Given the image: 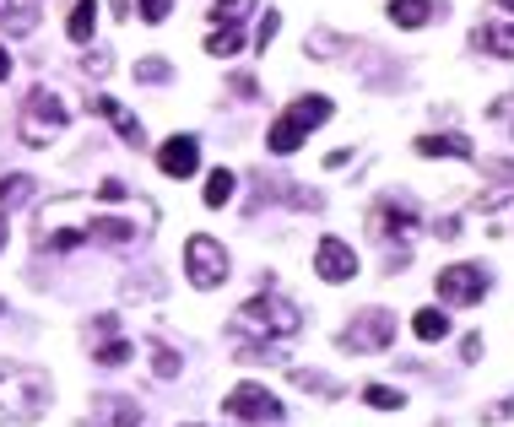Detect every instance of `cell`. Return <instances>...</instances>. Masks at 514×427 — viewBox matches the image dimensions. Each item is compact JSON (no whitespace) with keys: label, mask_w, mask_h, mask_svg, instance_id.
Wrapping results in <instances>:
<instances>
[{"label":"cell","mask_w":514,"mask_h":427,"mask_svg":"<svg viewBox=\"0 0 514 427\" xmlns=\"http://www.w3.org/2000/svg\"><path fill=\"white\" fill-rule=\"evenodd\" d=\"M92 114H103V119H109V125L120 130V141H125V146H141V141H147V130H141V119L130 114L125 103H114V98H92Z\"/></svg>","instance_id":"cell-14"},{"label":"cell","mask_w":514,"mask_h":427,"mask_svg":"<svg viewBox=\"0 0 514 427\" xmlns=\"http://www.w3.org/2000/svg\"><path fill=\"white\" fill-rule=\"evenodd\" d=\"M325 119H331V98H320V92H309V98H293L282 114H276L266 146H271L276 157H293L298 146H303V136H309V130H320Z\"/></svg>","instance_id":"cell-3"},{"label":"cell","mask_w":514,"mask_h":427,"mask_svg":"<svg viewBox=\"0 0 514 427\" xmlns=\"http://www.w3.org/2000/svg\"><path fill=\"white\" fill-rule=\"evenodd\" d=\"M482 352H487V346H482V336H466V352H460V357H466V363H477Z\"/></svg>","instance_id":"cell-35"},{"label":"cell","mask_w":514,"mask_h":427,"mask_svg":"<svg viewBox=\"0 0 514 427\" xmlns=\"http://www.w3.org/2000/svg\"><path fill=\"white\" fill-rule=\"evenodd\" d=\"M514 417V395L509 400H493V406H482V422H509Z\"/></svg>","instance_id":"cell-33"},{"label":"cell","mask_w":514,"mask_h":427,"mask_svg":"<svg viewBox=\"0 0 514 427\" xmlns=\"http://www.w3.org/2000/svg\"><path fill=\"white\" fill-rule=\"evenodd\" d=\"M433 233H439V238H460V222L444 217V222H433Z\"/></svg>","instance_id":"cell-36"},{"label":"cell","mask_w":514,"mask_h":427,"mask_svg":"<svg viewBox=\"0 0 514 427\" xmlns=\"http://www.w3.org/2000/svg\"><path fill=\"white\" fill-rule=\"evenodd\" d=\"M368 228H374V238L390 249V271H406V260H412V233H417V211L406 195H385L374 206V217H368Z\"/></svg>","instance_id":"cell-4"},{"label":"cell","mask_w":514,"mask_h":427,"mask_svg":"<svg viewBox=\"0 0 514 427\" xmlns=\"http://www.w3.org/2000/svg\"><path fill=\"white\" fill-rule=\"evenodd\" d=\"M314 271H320V282H352L358 276V249L347 244V238H320V249H314Z\"/></svg>","instance_id":"cell-10"},{"label":"cell","mask_w":514,"mask_h":427,"mask_svg":"<svg viewBox=\"0 0 514 427\" xmlns=\"http://www.w3.org/2000/svg\"><path fill=\"white\" fill-rule=\"evenodd\" d=\"M255 6V0H217L212 6V22H222V28H239V17Z\"/></svg>","instance_id":"cell-28"},{"label":"cell","mask_w":514,"mask_h":427,"mask_svg":"<svg viewBox=\"0 0 514 427\" xmlns=\"http://www.w3.org/2000/svg\"><path fill=\"white\" fill-rule=\"evenodd\" d=\"M109 65H114V60L98 49V55H87V60H82V71H87V76H109Z\"/></svg>","instance_id":"cell-34"},{"label":"cell","mask_w":514,"mask_h":427,"mask_svg":"<svg viewBox=\"0 0 514 427\" xmlns=\"http://www.w3.org/2000/svg\"><path fill=\"white\" fill-rule=\"evenodd\" d=\"M11 76V55H6V44H0V82Z\"/></svg>","instance_id":"cell-37"},{"label":"cell","mask_w":514,"mask_h":427,"mask_svg":"<svg viewBox=\"0 0 514 427\" xmlns=\"http://www.w3.org/2000/svg\"><path fill=\"white\" fill-rule=\"evenodd\" d=\"M168 11H174V0H141V22H152V28L168 17Z\"/></svg>","instance_id":"cell-32"},{"label":"cell","mask_w":514,"mask_h":427,"mask_svg":"<svg viewBox=\"0 0 514 427\" xmlns=\"http://www.w3.org/2000/svg\"><path fill=\"white\" fill-rule=\"evenodd\" d=\"M363 400H368L374 411H401V406H406V395L395 390V384H363Z\"/></svg>","instance_id":"cell-26"},{"label":"cell","mask_w":514,"mask_h":427,"mask_svg":"<svg viewBox=\"0 0 514 427\" xmlns=\"http://www.w3.org/2000/svg\"><path fill=\"white\" fill-rule=\"evenodd\" d=\"M222 411L239 422H255V427H276L282 422V400H276L266 384H239L228 400H222Z\"/></svg>","instance_id":"cell-8"},{"label":"cell","mask_w":514,"mask_h":427,"mask_svg":"<svg viewBox=\"0 0 514 427\" xmlns=\"http://www.w3.org/2000/svg\"><path fill=\"white\" fill-rule=\"evenodd\" d=\"M276 28H282V11H266V17H260V28H255V49H260V55H266V44L276 38Z\"/></svg>","instance_id":"cell-31"},{"label":"cell","mask_w":514,"mask_h":427,"mask_svg":"<svg viewBox=\"0 0 514 427\" xmlns=\"http://www.w3.org/2000/svg\"><path fill=\"white\" fill-rule=\"evenodd\" d=\"M390 341H395V314L390 309H358L352 314V325L341 330V352H352V357H374V352H390Z\"/></svg>","instance_id":"cell-6"},{"label":"cell","mask_w":514,"mask_h":427,"mask_svg":"<svg viewBox=\"0 0 514 427\" xmlns=\"http://www.w3.org/2000/svg\"><path fill=\"white\" fill-rule=\"evenodd\" d=\"M38 179L33 173H0V211H17L22 200H33Z\"/></svg>","instance_id":"cell-19"},{"label":"cell","mask_w":514,"mask_h":427,"mask_svg":"<svg viewBox=\"0 0 514 427\" xmlns=\"http://www.w3.org/2000/svg\"><path fill=\"white\" fill-rule=\"evenodd\" d=\"M471 44L487 49V55H498V60H514V22H509V28H477V33H471Z\"/></svg>","instance_id":"cell-21"},{"label":"cell","mask_w":514,"mask_h":427,"mask_svg":"<svg viewBox=\"0 0 514 427\" xmlns=\"http://www.w3.org/2000/svg\"><path fill=\"white\" fill-rule=\"evenodd\" d=\"M233 190H239V173H228V168H217L212 173V179H206V206H228V200H233Z\"/></svg>","instance_id":"cell-23"},{"label":"cell","mask_w":514,"mask_h":427,"mask_svg":"<svg viewBox=\"0 0 514 427\" xmlns=\"http://www.w3.org/2000/svg\"><path fill=\"white\" fill-rule=\"evenodd\" d=\"M239 44H244V38H239V28H217L212 38H206V55H217V60H233V55H239Z\"/></svg>","instance_id":"cell-27"},{"label":"cell","mask_w":514,"mask_h":427,"mask_svg":"<svg viewBox=\"0 0 514 427\" xmlns=\"http://www.w3.org/2000/svg\"><path fill=\"white\" fill-rule=\"evenodd\" d=\"M412 330H417V341H444V336H450V314H444V309H417Z\"/></svg>","instance_id":"cell-22"},{"label":"cell","mask_w":514,"mask_h":427,"mask_svg":"<svg viewBox=\"0 0 514 427\" xmlns=\"http://www.w3.org/2000/svg\"><path fill=\"white\" fill-rule=\"evenodd\" d=\"M433 292H439V303H450V309H471V303H482V292H487V271L482 265H444Z\"/></svg>","instance_id":"cell-9"},{"label":"cell","mask_w":514,"mask_h":427,"mask_svg":"<svg viewBox=\"0 0 514 427\" xmlns=\"http://www.w3.org/2000/svg\"><path fill=\"white\" fill-rule=\"evenodd\" d=\"M0 249H6V211H0Z\"/></svg>","instance_id":"cell-38"},{"label":"cell","mask_w":514,"mask_h":427,"mask_svg":"<svg viewBox=\"0 0 514 427\" xmlns=\"http://www.w3.org/2000/svg\"><path fill=\"white\" fill-rule=\"evenodd\" d=\"M92 28H98V0H76L71 17H65V33H71V44H92Z\"/></svg>","instance_id":"cell-20"},{"label":"cell","mask_w":514,"mask_h":427,"mask_svg":"<svg viewBox=\"0 0 514 427\" xmlns=\"http://www.w3.org/2000/svg\"><path fill=\"white\" fill-rule=\"evenodd\" d=\"M136 222L130 217H92L87 222V244H109V249H125V244H136Z\"/></svg>","instance_id":"cell-13"},{"label":"cell","mask_w":514,"mask_h":427,"mask_svg":"<svg viewBox=\"0 0 514 427\" xmlns=\"http://www.w3.org/2000/svg\"><path fill=\"white\" fill-rule=\"evenodd\" d=\"M433 17H444V0H390L395 28H428Z\"/></svg>","instance_id":"cell-16"},{"label":"cell","mask_w":514,"mask_h":427,"mask_svg":"<svg viewBox=\"0 0 514 427\" xmlns=\"http://www.w3.org/2000/svg\"><path fill=\"white\" fill-rule=\"evenodd\" d=\"M65 119H71V114H65V103L55 98V92H49V87H33L28 103H22L17 130H22V141H28V146H49V141L65 130Z\"/></svg>","instance_id":"cell-5"},{"label":"cell","mask_w":514,"mask_h":427,"mask_svg":"<svg viewBox=\"0 0 514 427\" xmlns=\"http://www.w3.org/2000/svg\"><path fill=\"white\" fill-rule=\"evenodd\" d=\"M293 379L303 384V390H325V400H336V395H341V384H331V379H325V373H309V368H298Z\"/></svg>","instance_id":"cell-30"},{"label":"cell","mask_w":514,"mask_h":427,"mask_svg":"<svg viewBox=\"0 0 514 427\" xmlns=\"http://www.w3.org/2000/svg\"><path fill=\"white\" fill-rule=\"evenodd\" d=\"M0 411L11 422H33L49 411V373L33 363H6L0 368Z\"/></svg>","instance_id":"cell-2"},{"label":"cell","mask_w":514,"mask_h":427,"mask_svg":"<svg viewBox=\"0 0 514 427\" xmlns=\"http://www.w3.org/2000/svg\"><path fill=\"white\" fill-rule=\"evenodd\" d=\"M87 427H141V406L130 395H98L87 411Z\"/></svg>","instance_id":"cell-12"},{"label":"cell","mask_w":514,"mask_h":427,"mask_svg":"<svg viewBox=\"0 0 514 427\" xmlns=\"http://www.w3.org/2000/svg\"><path fill=\"white\" fill-rule=\"evenodd\" d=\"M498 6H504V11H514V0H498Z\"/></svg>","instance_id":"cell-39"},{"label":"cell","mask_w":514,"mask_h":427,"mask_svg":"<svg viewBox=\"0 0 514 427\" xmlns=\"http://www.w3.org/2000/svg\"><path fill=\"white\" fill-rule=\"evenodd\" d=\"M152 373H157V379H174V373H179V352H168L163 341H152Z\"/></svg>","instance_id":"cell-29"},{"label":"cell","mask_w":514,"mask_h":427,"mask_svg":"<svg viewBox=\"0 0 514 427\" xmlns=\"http://www.w3.org/2000/svg\"><path fill=\"white\" fill-rule=\"evenodd\" d=\"M228 330L233 336H255V341H287L303 330V314L287 298H276V292H255V298L228 319Z\"/></svg>","instance_id":"cell-1"},{"label":"cell","mask_w":514,"mask_h":427,"mask_svg":"<svg viewBox=\"0 0 514 427\" xmlns=\"http://www.w3.org/2000/svg\"><path fill=\"white\" fill-rule=\"evenodd\" d=\"M184 276L201 292L222 287L228 282V249H222L212 233H190V244H184Z\"/></svg>","instance_id":"cell-7"},{"label":"cell","mask_w":514,"mask_h":427,"mask_svg":"<svg viewBox=\"0 0 514 427\" xmlns=\"http://www.w3.org/2000/svg\"><path fill=\"white\" fill-rule=\"evenodd\" d=\"M157 168H163V179H190L195 168H201V141L195 136H174L157 146Z\"/></svg>","instance_id":"cell-11"},{"label":"cell","mask_w":514,"mask_h":427,"mask_svg":"<svg viewBox=\"0 0 514 427\" xmlns=\"http://www.w3.org/2000/svg\"><path fill=\"white\" fill-rule=\"evenodd\" d=\"M0 28L6 33H33L38 28V0H0Z\"/></svg>","instance_id":"cell-18"},{"label":"cell","mask_w":514,"mask_h":427,"mask_svg":"<svg viewBox=\"0 0 514 427\" xmlns=\"http://www.w3.org/2000/svg\"><path fill=\"white\" fill-rule=\"evenodd\" d=\"M493 173H498V184L482 195V211H498V206L514 195V163H493Z\"/></svg>","instance_id":"cell-24"},{"label":"cell","mask_w":514,"mask_h":427,"mask_svg":"<svg viewBox=\"0 0 514 427\" xmlns=\"http://www.w3.org/2000/svg\"><path fill=\"white\" fill-rule=\"evenodd\" d=\"M136 82H141V87H163V82H174V65L147 55V60H136Z\"/></svg>","instance_id":"cell-25"},{"label":"cell","mask_w":514,"mask_h":427,"mask_svg":"<svg viewBox=\"0 0 514 427\" xmlns=\"http://www.w3.org/2000/svg\"><path fill=\"white\" fill-rule=\"evenodd\" d=\"M417 152H423V157H455V163H471V157H477V146H471V136L444 130V136H417Z\"/></svg>","instance_id":"cell-15"},{"label":"cell","mask_w":514,"mask_h":427,"mask_svg":"<svg viewBox=\"0 0 514 427\" xmlns=\"http://www.w3.org/2000/svg\"><path fill=\"white\" fill-rule=\"evenodd\" d=\"M98 330H103V336H109V341H103L98 352H92V363H98V368H125V363H130V352H136V346L114 336V314H103V319H98Z\"/></svg>","instance_id":"cell-17"}]
</instances>
